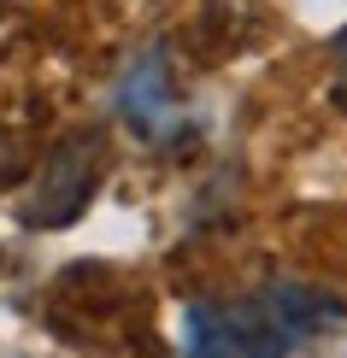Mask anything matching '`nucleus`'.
<instances>
[{
	"label": "nucleus",
	"mask_w": 347,
	"mask_h": 358,
	"mask_svg": "<svg viewBox=\"0 0 347 358\" xmlns=\"http://www.w3.org/2000/svg\"><path fill=\"white\" fill-rule=\"evenodd\" d=\"M107 171H112L107 129H71V136L41 159L36 182H29L24 206H18L24 229H65V223H77L88 212V200L100 194V182H107Z\"/></svg>",
	"instance_id": "f257e3e1"
},
{
	"label": "nucleus",
	"mask_w": 347,
	"mask_h": 358,
	"mask_svg": "<svg viewBox=\"0 0 347 358\" xmlns=\"http://www.w3.org/2000/svg\"><path fill=\"white\" fill-rule=\"evenodd\" d=\"M341 306L318 288H300V282H277V288L253 294L230 311V329L241 358H289L300 341H312L324 323H336Z\"/></svg>",
	"instance_id": "f03ea898"
},
{
	"label": "nucleus",
	"mask_w": 347,
	"mask_h": 358,
	"mask_svg": "<svg viewBox=\"0 0 347 358\" xmlns=\"http://www.w3.org/2000/svg\"><path fill=\"white\" fill-rule=\"evenodd\" d=\"M183 358H241L236 329H230V311L218 306H189V352Z\"/></svg>",
	"instance_id": "7ed1b4c3"
},
{
	"label": "nucleus",
	"mask_w": 347,
	"mask_h": 358,
	"mask_svg": "<svg viewBox=\"0 0 347 358\" xmlns=\"http://www.w3.org/2000/svg\"><path fill=\"white\" fill-rule=\"evenodd\" d=\"M12 171V141H6V129H0V176Z\"/></svg>",
	"instance_id": "20e7f679"
},
{
	"label": "nucleus",
	"mask_w": 347,
	"mask_h": 358,
	"mask_svg": "<svg viewBox=\"0 0 347 358\" xmlns=\"http://www.w3.org/2000/svg\"><path fill=\"white\" fill-rule=\"evenodd\" d=\"M336 59H341V100H347V36H341V53Z\"/></svg>",
	"instance_id": "39448f33"
}]
</instances>
